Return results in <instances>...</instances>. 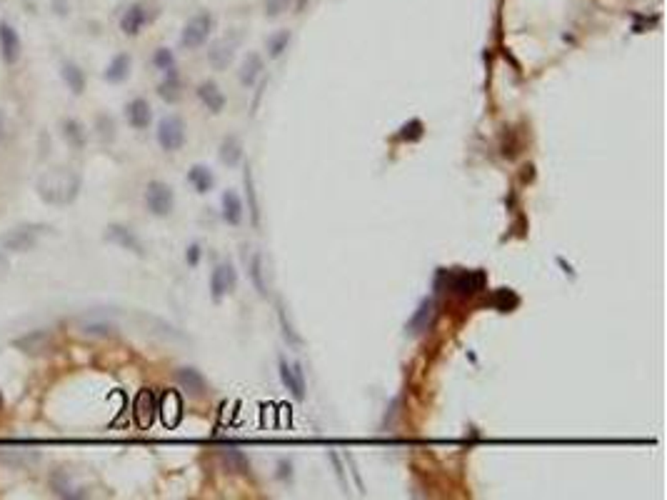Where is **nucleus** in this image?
Here are the masks:
<instances>
[{"label":"nucleus","instance_id":"obj_10","mask_svg":"<svg viewBox=\"0 0 667 500\" xmlns=\"http://www.w3.org/2000/svg\"><path fill=\"white\" fill-rule=\"evenodd\" d=\"M105 241H110L112 245H120L123 250H130V253H135V255H145V248H143L141 238L135 236L128 225H120V223L108 225Z\"/></svg>","mask_w":667,"mask_h":500},{"label":"nucleus","instance_id":"obj_24","mask_svg":"<svg viewBox=\"0 0 667 500\" xmlns=\"http://www.w3.org/2000/svg\"><path fill=\"white\" fill-rule=\"evenodd\" d=\"M178 383L193 395H200L202 390H205V378H202V373L197 371V368H180Z\"/></svg>","mask_w":667,"mask_h":500},{"label":"nucleus","instance_id":"obj_9","mask_svg":"<svg viewBox=\"0 0 667 500\" xmlns=\"http://www.w3.org/2000/svg\"><path fill=\"white\" fill-rule=\"evenodd\" d=\"M278 373H280V380L287 390L292 393L295 400H305V373L300 368V363H287L285 358H278Z\"/></svg>","mask_w":667,"mask_h":500},{"label":"nucleus","instance_id":"obj_18","mask_svg":"<svg viewBox=\"0 0 667 500\" xmlns=\"http://www.w3.org/2000/svg\"><path fill=\"white\" fill-rule=\"evenodd\" d=\"M197 98L202 101V105L208 108L210 113H220L225 108V96L223 90L213 83V80H205V83L197 85Z\"/></svg>","mask_w":667,"mask_h":500},{"label":"nucleus","instance_id":"obj_29","mask_svg":"<svg viewBox=\"0 0 667 500\" xmlns=\"http://www.w3.org/2000/svg\"><path fill=\"white\" fill-rule=\"evenodd\" d=\"M51 488H53V493L56 495H60V498H85V493L83 490H78V488H73V485L67 483V475L63 470H56L51 475Z\"/></svg>","mask_w":667,"mask_h":500},{"label":"nucleus","instance_id":"obj_17","mask_svg":"<svg viewBox=\"0 0 667 500\" xmlns=\"http://www.w3.org/2000/svg\"><path fill=\"white\" fill-rule=\"evenodd\" d=\"M130 65H133V60H130L128 53H118V56L108 63L103 78H105L108 83H112V85L123 83V80H128V75H130Z\"/></svg>","mask_w":667,"mask_h":500},{"label":"nucleus","instance_id":"obj_14","mask_svg":"<svg viewBox=\"0 0 667 500\" xmlns=\"http://www.w3.org/2000/svg\"><path fill=\"white\" fill-rule=\"evenodd\" d=\"M145 23H148L145 6L135 3V6H130L128 11L123 13V18H120V30H123L125 35H130V38H135V35L145 28Z\"/></svg>","mask_w":667,"mask_h":500},{"label":"nucleus","instance_id":"obj_46","mask_svg":"<svg viewBox=\"0 0 667 500\" xmlns=\"http://www.w3.org/2000/svg\"><path fill=\"white\" fill-rule=\"evenodd\" d=\"M3 405H6V400H3V393H0V411H3Z\"/></svg>","mask_w":667,"mask_h":500},{"label":"nucleus","instance_id":"obj_26","mask_svg":"<svg viewBox=\"0 0 667 500\" xmlns=\"http://www.w3.org/2000/svg\"><path fill=\"white\" fill-rule=\"evenodd\" d=\"M233 56H235V40H220V43L213 45V51L208 53L210 63H213L218 70H223V68H228V63L233 60Z\"/></svg>","mask_w":667,"mask_h":500},{"label":"nucleus","instance_id":"obj_20","mask_svg":"<svg viewBox=\"0 0 667 500\" xmlns=\"http://www.w3.org/2000/svg\"><path fill=\"white\" fill-rule=\"evenodd\" d=\"M242 160V143L235 135H228L223 143H220V163H225L228 168H235Z\"/></svg>","mask_w":667,"mask_h":500},{"label":"nucleus","instance_id":"obj_2","mask_svg":"<svg viewBox=\"0 0 667 500\" xmlns=\"http://www.w3.org/2000/svg\"><path fill=\"white\" fill-rule=\"evenodd\" d=\"M435 281H445V290L455 293L460 298H472L485 288L488 276L482 270H440Z\"/></svg>","mask_w":667,"mask_h":500},{"label":"nucleus","instance_id":"obj_27","mask_svg":"<svg viewBox=\"0 0 667 500\" xmlns=\"http://www.w3.org/2000/svg\"><path fill=\"white\" fill-rule=\"evenodd\" d=\"M242 180H245V195H247V208H250V220H252V225L258 228V225H260V203H258V191H255V183H252L250 165L245 168Z\"/></svg>","mask_w":667,"mask_h":500},{"label":"nucleus","instance_id":"obj_37","mask_svg":"<svg viewBox=\"0 0 667 500\" xmlns=\"http://www.w3.org/2000/svg\"><path fill=\"white\" fill-rule=\"evenodd\" d=\"M83 333H85V335L105 338V335H110V333H112V326H110V323H105V321H88V323H83Z\"/></svg>","mask_w":667,"mask_h":500},{"label":"nucleus","instance_id":"obj_41","mask_svg":"<svg viewBox=\"0 0 667 500\" xmlns=\"http://www.w3.org/2000/svg\"><path fill=\"white\" fill-rule=\"evenodd\" d=\"M278 478H280V480H290L292 478V463L290 461L278 463Z\"/></svg>","mask_w":667,"mask_h":500},{"label":"nucleus","instance_id":"obj_36","mask_svg":"<svg viewBox=\"0 0 667 500\" xmlns=\"http://www.w3.org/2000/svg\"><path fill=\"white\" fill-rule=\"evenodd\" d=\"M223 456H225V461H228L230 466L235 468V470H240V473H247V470H250V461H247V458L242 456V453H240L238 448H225V450H223Z\"/></svg>","mask_w":667,"mask_h":500},{"label":"nucleus","instance_id":"obj_3","mask_svg":"<svg viewBox=\"0 0 667 500\" xmlns=\"http://www.w3.org/2000/svg\"><path fill=\"white\" fill-rule=\"evenodd\" d=\"M213 25H215V18L210 15V13H197V15H193L190 20L186 23L183 33H180V45H183L186 51H197V48L205 45V40L210 38Z\"/></svg>","mask_w":667,"mask_h":500},{"label":"nucleus","instance_id":"obj_28","mask_svg":"<svg viewBox=\"0 0 667 500\" xmlns=\"http://www.w3.org/2000/svg\"><path fill=\"white\" fill-rule=\"evenodd\" d=\"M180 88H183V85H180V78H178V73H175V68H173V70H168V73H165L163 83L157 85V96L163 98V101H168V103H175V101H180V96H183V93H180Z\"/></svg>","mask_w":667,"mask_h":500},{"label":"nucleus","instance_id":"obj_25","mask_svg":"<svg viewBox=\"0 0 667 500\" xmlns=\"http://www.w3.org/2000/svg\"><path fill=\"white\" fill-rule=\"evenodd\" d=\"M432 308H435L432 298H422L420 305H417V310H415V315L410 318L408 331L410 333H422V331H425L427 323H430V318H432Z\"/></svg>","mask_w":667,"mask_h":500},{"label":"nucleus","instance_id":"obj_4","mask_svg":"<svg viewBox=\"0 0 667 500\" xmlns=\"http://www.w3.org/2000/svg\"><path fill=\"white\" fill-rule=\"evenodd\" d=\"M145 205L155 218H168L175 208V193L163 180H150L145 188Z\"/></svg>","mask_w":667,"mask_h":500},{"label":"nucleus","instance_id":"obj_6","mask_svg":"<svg viewBox=\"0 0 667 500\" xmlns=\"http://www.w3.org/2000/svg\"><path fill=\"white\" fill-rule=\"evenodd\" d=\"M157 143L165 153H175L186 146V123L178 115H165L157 123Z\"/></svg>","mask_w":667,"mask_h":500},{"label":"nucleus","instance_id":"obj_23","mask_svg":"<svg viewBox=\"0 0 667 500\" xmlns=\"http://www.w3.org/2000/svg\"><path fill=\"white\" fill-rule=\"evenodd\" d=\"M63 130V138L67 141V146L73 148V150H83L85 148V128L78 123L75 118H65L60 125Z\"/></svg>","mask_w":667,"mask_h":500},{"label":"nucleus","instance_id":"obj_8","mask_svg":"<svg viewBox=\"0 0 667 500\" xmlns=\"http://www.w3.org/2000/svg\"><path fill=\"white\" fill-rule=\"evenodd\" d=\"M155 416H157V395L153 393L150 388H143L133 400V421H135V425L141 428V430H148V428L155 423Z\"/></svg>","mask_w":667,"mask_h":500},{"label":"nucleus","instance_id":"obj_32","mask_svg":"<svg viewBox=\"0 0 667 500\" xmlns=\"http://www.w3.org/2000/svg\"><path fill=\"white\" fill-rule=\"evenodd\" d=\"M290 38H292L290 30H278V33L270 35V38H268V56H270V58H280L283 53L287 51V45H290Z\"/></svg>","mask_w":667,"mask_h":500},{"label":"nucleus","instance_id":"obj_43","mask_svg":"<svg viewBox=\"0 0 667 500\" xmlns=\"http://www.w3.org/2000/svg\"><path fill=\"white\" fill-rule=\"evenodd\" d=\"M557 263H560L562 268H565V273H570V276H575V270H572V265H567V263H565V260H562V258H557Z\"/></svg>","mask_w":667,"mask_h":500},{"label":"nucleus","instance_id":"obj_21","mask_svg":"<svg viewBox=\"0 0 667 500\" xmlns=\"http://www.w3.org/2000/svg\"><path fill=\"white\" fill-rule=\"evenodd\" d=\"M260 75H263V58H260L258 53H247L240 65V83L250 88V85H255V80H258Z\"/></svg>","mask_w":667,"mask_h":500},{"label":"nucleus","instance_id":"obj_12","mask_svg":"<svg viewBox=\"0 0 667 500\" xmlns=\"http://www.w3.org/2000/svg\"><path fill=\"white\" fill-rule=\"evenodd\" d=\"M125 120L133 130H145L153 120L150 103L145 98H133V101L125 105Z\"/></svg>","mask_w":667,"mask_h":500},{"label":"nucleus","instance_id":"obj_33","mask_svg":"<svg viewBox=\"0 0 667 500\" xmlns=\"http://www.w3.org/2000/svg\"><path fill=\"white\" fill-rule=\"evenodd\" d=\"M422 133H425V125H422V120L413 118V120H408L403 128H400L398 138H400V141L415 143V141H420V138H422Z\"/></svg>","mask_w":667,"mask_h":500},{"label":"nucleus","instance_id":"obj_22","mask_svg":"<svg viewBox=\"0 0 667 500\" xmlns=\"http://www.w3.org/2000/svg\"><path fill=\"white\" fill-rule=\"evenodd\" d=\"M60 75H63V80L67 83V88H70V93H73V96H83V93H85V73H83V68H78L75 63H63Z\"/></svg>","mask_w":667,"mask_h":500},{"label":"nucleus","instance_id":"obj_38","mask_svg":"<svg viewBox=\"0 0 667 500\" xmlns=\"http://www.w3.org/2000/svg\"><path fill=\"white\" fill-rule=\"evenodd\" d=\"M96 125H98V135H101L103 141H112V135H115V123H112L110 115H98Z\"/></svg>","mask_w":667,"mask_h":500},{"label":"nucleus","instance_id":"obj_39","mask_svg":"<svg viewBox=\"0 0 667 500\" xmlns=\"http://www.w3.org/2000/svg\"><path fill=\"white\" fill-rule=\"evenodd\" d=\"M287 3H290V0H268V3H265V13H268V15H280L287 8Z\"/></svg>","mask_w":667,"mask_h":500},{"label":"nucleus","instance_id":"obj_34","mask_svg":"<svg viewBox=\"0 0 667 500\" xmlns=\"http://www.w3.org/2000/svg\"><path fill=\"white\" fill-rule=\"evenodd\" d=\"M278 318H280V326H283V338H285V340L292 345V348H300V345H303V338H300L295 331H292L290 321L285 318V308H283V305H278Z\"/></svg>","mask_w":667,"mask_h":500},{"label":"nucleus","instance_id":"obj_40","mask_svg":"<svg viewBox=\"0 0 667 500\" xmlns=\"http://www.w3.org/2000/svg\"><path fill=\"white\" fill-rule=\"evenodd\" d=\"M200 258H202V250H200V245H197V243H193V245L188 248V253H186V260H188V265H190V268H195V265L200 263Z\"/></svg>","mask_w":667,"mask_h":500},{"label":"nucleus","instance_id":"obj_30","mask_svg":"<svg viewBox=\"0 0 667 500\" xmlns=\"http://www.w3.org/2000/svg\"><path fill=\"white\" fill-rule=\"evenodd\" d=\"M490 305H493V308H498V310H503V313H510V310H515L517 305H520V298H517V293L510 290V288H500V290L493 293Z\"/></svg>","mask_w":667,"mask_h":500},{"label":"nucleus","instance_id":"obj_31","mask_svg":"<svg viewBox=\"0 0 667 500\" xmlns=\"http://www.w3.org/2000/svg\"><path fill=\"white\" fill-rule=\"evenodd\" d=\"M263 273H265V268H263V255L260 253H255L250 258V281H252V286H255V290L260 293V295H268V283H265V278H263Z\"/></svg>","mask_w":667,"mask_h":500},{"label":"nucleus","instance_id":"obj_35","mask_svg":"<svg viewBox=\"0 0 667 500\" xmlns=\"http://www.w3.org/2000/svg\"><path fill=\"white\" fill-rule=\"evenodd\" d=\"M153 65H155L157 70H163V73L173 70V68H175V56H173V51H168V48H157V51L153 53Z\"/></svg>","mask_w":667,"mask_h":500},{"label":"nucleus","instance_id":"obj_13","mask_svg":"<svg viewBox=\"0 0 667 500\" xmlns=\"http://www.w3.org/2000/svg\"><path fill=\"white\" fill-rule=\"evenodd\" d=\"M48 345H51V333L48 331H30V333H25V335L13 340V348L22 350L25 355L43 353V350H48Z\"/></svg>","mask_w":667,"mask_h":500},{"label":"nucleus","instance_id":"obj_7","mask_svg":"<svg viewBox=\"0 0 667 500\" xmlns=\"http://www.w3.org/2000/svg\"><path fill=\"white\" fill-rule=\"evenodd\" d=\"M235 286H238V273L235 268H233V263L215 265L213 273H210V295H213L215 303H220L228 293L235 290Z\"/></svg>","mask_w":667,"mask_h":500},{"label":"nucleus","instance_id":"obj_19","mask_svg":"<svg viewBox=\"0 0 667 500\" xmlns=\"http://www.w3.org/2000/svg\"><path fill=\"white\" fill-rule=\"evenodd\" d=\"M188 183H190L200 195H205V193L213 191L215 175H213V170L205 168V165H193V168L188 170Z\"/></svg>","mask_w":667,"mask_h":500},{"label":"nucleus","instance_id":"obj_42","mask_svg":"<svg viewBox=\"0 0 667 500\" xmlns=\"http://www.w3.org/2000/svg\"><path fill=\"white\" fill-rule=\"evenodd\" d=\"M53 6H56V13H60V15H65V13H67V11H65V3H63V0H56Z\"/></svg>","mask_w":667,"mask_h":500},{"label":"nucleus","instance_id":"obj_15","mask_svg":"<svg viewBox=\"0 0 667 500\" xmlns=\"http://www.w3.org/2000/svg\"><path fill=\"white\" fill-rule=\"evenodd\" d=\"M220 208H223V220L228 225H240L245 218V208H242V200L235 191H225L220 198Z\"/></svg>","mask_w":667,"mask_h":500},{"label":"nucleus","instance_id":"obj_11","mask_svg":"<svg viewBox=\"0 0 667 500\" xmlns=\"http://www.w3.org/2000/svg\"><path fill=\"white\" fill-rule=\"evenodd\" d=\"M0 58L8 65H15L20 60V38L11 23H0Z\"/></svg>","mask_w":667,"mask_h":500},{"label":"nucleus","instance_id":"obj_16","mask_svg":"<svg viewBox=\"0 0 667 500\" xmlns=\"http://www.w3.org/2000/svg\"><path fill=\"white\" fill-rule=\"evenodd\" d=\"M157 411L163 416L165 425L175 428L180 423V418H183V400H180V395L175 393V390H168V393L163 395V400H160V405H157Z\"/></svg>","mask_w":667,"mask_h":500},{"label":"nucleus","instance_id":"obj_44","mask_svg":"<svg viewBox=\"0 0 667 500\" xmlns=\"http://www.w3.org/2000/svg\"><path fill=\"white\" fill-rule=\"evenodd\" d=\"M6 270H8V260L3 258V253H0V276H3V273H6Z\"/></svg>","mask_w":667,"mask_h":500},{"label":"nucleus","instance_id":"obj_1","mask_svg":"<svg viewBox=\"0 0 667 500\" xmlns=\"http://www.w3.org/2000/svg\"><path fill=\"white\" fill-rule=\"evenodd\" d=\"M38 195L51 205H67L73 203L80 191V178L67 168H51L45 170L35 183Z\"/></svg>","mask_w":667,"mask_h":500},{"label":"nucleus","instance_id":"obj_45","mask_svg":"<svg viewBox=\"0 0 667 500\" xmlns=\"http://www.w3.org/2000/svg\"><path fill=\"white\" fill-rule=\"evenodd\" d=\"M3 130H6V118H3V113H0V138H3Z\"/></svg>","mask_w":667,"mask_h":500},{"label":"nucleus","instance_id":"obj_5","mask_svg":"<svg viewBox=\"0 0 667 500\" xmlns=\"http://www.w3.org/2000/svg\"><path fill=\"white\" fill-rule=\"evenodd\" d=\"M40 225H18V228H13V231L3 233L0 236V248L3 250H8V253H28V250H33L35 243H38L40 238Z\"/></svg>","mask_w":667,"mask_h":500}]
</instances>
